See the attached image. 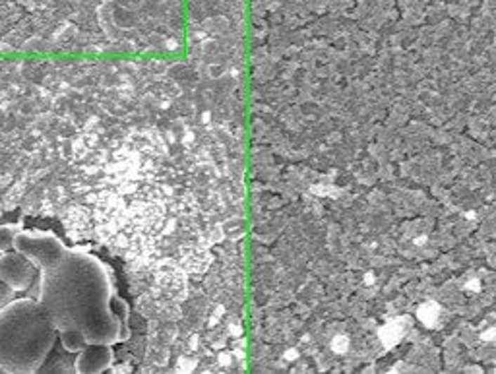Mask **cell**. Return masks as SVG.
<instances>
[{
    "instance_id": "cell-1",
    "label": "cell",
    "mask_w": 496,
    "mask_h": 374,
    "mask_svg": "<svg viewBox=\"0 0 496 374\" xmlns=\"http://www.w3.org/2000/svg\"><path fill=\"white\" fill-rule=\"evenodd\" d=\"M115 274L96 254L70 248L39 269L37 301L58 332L80 330L89 343H120L122 324L112 310Z\"/></svg>"
},
{
    "instance_id": "cell-2",
    "label": "cell",
    "mask_w": 496,
    "mask_h": 374,
    "mask_svg": "<svg viewBox=\"0 0 496 374\" xmlns=\"http://www.w3.org/2000/svg\"><path fill=\"white\" fill-rule=\"evenodd\" d=\"M58 330L37 301L20 297L0 307V370L37 373L56 343Z\"/></svg>"
},
{
    "instance_id": "cell-3",
    "label": "cell",
    "mask_w": 496,
    "mask_h": 374,
    "mask_svg": "<svg viewBox=\"0 0 496 374\" xmlns=\"http://www.w3.org/2000/svg\"><path fill=\"white\" fill-rule=\"evenodd\" d=\"M14 251L22 253L25 258L35 264V268L43 269L66 251V244L48 231H35V229H22L14 241Z\"/></svg>"
},
{
    "instance_id": "cell-4",
    "label": "cell",
    "mask_w": 496,
    "mask_h": 374,
    "mask_svg": "<svg viewBox=\"0 0 496 374\" xmlns=\"http://www.w3.org/2000/svg\"><path fill=\"white\" fill-rule=\"evenodd\" d=\"M39 277V269L35 268L30 258L18 251H8L0 254V281L10 285L16 293L27 291Z\"/></svg>"
},
{
    "instance_id": "cell-5",
    "label": "cell",
    "mask_w": 496,
    "mask_h": 374,
    "mask_svg": "<svg viewBox=\"0 0 496 374\" xmlns=\"http://www.w3.org/2000/svg\"><path fill=\"white\" fill-rule=\"evenodd\" d=\"M115 351L109 343H88L78 353L74 363V373L78 374H99L112 368Z\"/></svg>"
},
{
    "instance_id": "cell-6",
    "label": "cell",
    "mask_w": 496,
    "mask_h": 374,
    "mask_svg": "<svg viewBox=\"0 0 496 374\" xmlns=\"http://www.w3.org/2000/svg\"><path fill=\"white\" fill-rule=\"evenodd\" d=\"M58 342H60V345L65 347L68 353H80L86 345H88V338H86V334L84 332H80V330H63V332H58Z\"/></svg>"
},
{
    "instance_id": "cell-7",
    "label": "cell",
    "mask_w": 496,
    "mask_h": 374,
    "mask_svg": "<svg viewBox=\"0 0 496 374\" xmlns=\"http://www.w3.org/2000/svg\"><path fill=\"white\" fill-rule=\"evenodd\" d=\"M22 223H4L0 225V254L8 253L14 248V241H16L18 233L22 231Z\"/></svg>"
},
{
    "instance_id": "cell-8",
    "label": "cell",
    "mask_w": 496,
    "mask_h": 374,
    "mask_svg": "<svg viewBox=\"0 0 496 374\" xmlns=\"http://www.w3.org/2000/svg\"><path fill=\"white\" fill-rule=\"evenodd\" d=\"M16 293L10 285H6L4 281H0V307L6 305L8 301H12V295Z\"/></svg>"
}]
</instances>
